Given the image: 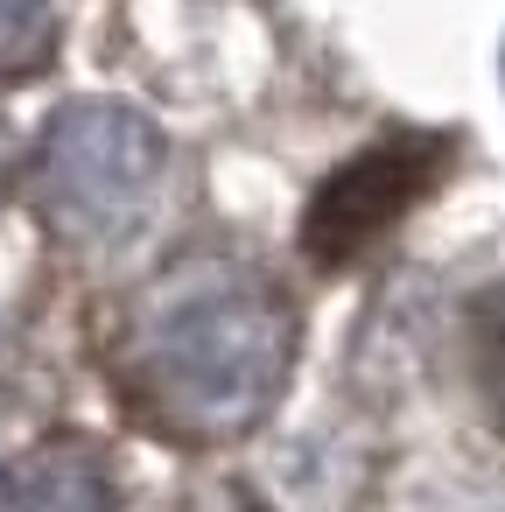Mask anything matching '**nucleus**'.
Here are the masks:
<instances>
[{"instance_id": "nucleus-1", "label": "nucleus", "mask_w": 505, "mask_h": 512, "mask_svg": "<svg viewBox=\"0 0 505 512\" xmlns=\"http://www.w3.org/2000/svg\"><path fill=\"white\" fill-rule=\"evenodd\" d=\"M281 372V323L253 295V281H183L155 323V379L169 386V407L197 421H246Z\"/></svg>"}, {"instance_id": "nucleus-2", "label": "nucleus", "mask_w": 505, "mask_h": 512, "mask_svg": "<svg viewBox=\"0 0 505 512\" xmlns=\"http://www.w3.org/2000/svg\"><path fill=\"white\" fill-rule=\"evenodd\" d=\"M162 155L141 134L134 113L113 106H85L57 127V141L43 148V197L57 204L64 225H78L85 239H113L127 232L148 197H155Z\"/></svg>"}, {"instance_id": "nucleus-3", "label": "nucleus", "mask_w": 505, "mask_h": 512, "mask_svg": "<svg viewBox=\"0 0 505 512\" xmlns=\"http://www.w3.org/2000/svg\"><path fill=\"white\" fill-rule=\"evenodd\" d=\"M428 176H435V148H421V141L372 148V155H358L351 169H337V176L316 190L309 218H302L309 260H316V267L358 260L372 239H386V232L407 218V204L428 190Z\"/></svg>"}, {"instance_id": "nucleus-4", "label": "nucleus", "mask_w": 505, "mask_h": 512, "mask_svg": "<svg viewBox=\"0 0 505 512\" xmlns=\"http://www.w3.org/2000/svg\"><path fill=\"white\" fill-rule=\"evenodd\" d=\"M36 36V0H0V64H15Z\"/></svg>"}]
</instances>
